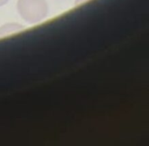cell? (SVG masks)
<instances>
[{
  "instance_id": "cell-1",
  "label": "cell",
  "mask_w": 149,
  "mask_h": 146,
  "mask_svg": "<svg viewBox=\"0 0 149 146\" xmlns=\"http://www.w3.org/2000/svg\"><path fill=\"white\" fill-rule=\"evenodd\" d=\"M17 11L27 23L36 24L46 18L48 4L46 0H18Z\"/></svg>"
},
{
  "instance_id": "cell-2",
  "label": "cell",
  "mask_w": 149,
  "mask_h": 146,
  "mask_svg": "<svg viewBox=\"0 0 149 146\" xmlns=\"http://www.w3.org/2000/svg\"><path fill=\"white\" fill-rule=\"evenodd\" d=\"M22 29H23V26L18 23H7L5 25H2L0 27V37H4L9 34L19 32Z\"/></svg>"
},
{
  "instance_id": "cell-3",
  "label": "cell",
  "mask_w": 149,
  "mask_h": 146,
  "mask_svg": "<svg viewBox=\"0 0 149 146\" xmlns=\"http://www.w3.org/2000/svg\"><path fill=\"white\" fill-rule=\"evenodd\" d=\"M9 1V0H0V6H3V5H5L6 3Z\"/></svg>"
}]
</instances>
